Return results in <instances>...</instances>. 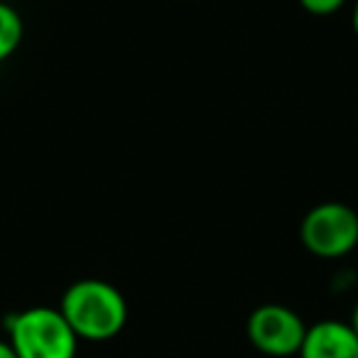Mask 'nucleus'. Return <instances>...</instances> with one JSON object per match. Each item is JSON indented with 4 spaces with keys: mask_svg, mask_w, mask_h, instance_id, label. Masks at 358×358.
I'll return each mask as SVG.
<instances>
[{
    "mask_svg": "<svg viewBox=\"0 0 358 358\" xmlns=\"http://www.w3.org/2000/svg\"><path fill=\"white\" fill-rule=\"evenodd\" d=\"M59 312L79 341H110L128 324V302L115 285L84 278L64 289Z\"/></svg>",
    "mask_w": 358,
    "mask_h": 358,
    "instance_id": "obj_1",
    "label": "nucleus"
},
{
    "mask_svg": "<svg viewBox=\"0 0 358 358\" xmlns=\"http://www.w3.org/2000/svg\"><path fill=\"white\" fill-rule=\"evenodd\" d=\"M8 343L17 358H76L79 336L59 307H27L6 319Z\"/></svg>",
    "mask_w": 358,
    "mask_h": 358,
    "instance_id": "obj_2",
    "label": "nucleus"
},
{
    "mask_svg": "<svg viewBox=\"0 0 358 358\" xmlns=\"http://www.w3.org/2000/svg\"><path fill=\"white\" fill-rule=\"evenodd\" d=\"M302 245L322 260H338L358 248V214L341 201H322L299 224Z\"/></svg>",
    "mask_w": 358,
    "mask_h": 358,
    "instance_id": "obj_3",
    "label": "nucleus"
},
{
    "mask_svg": "<svg viewBox=\"0 0 358 358\" xmlns=\"http://www.w3.org/2000/svg\"><path fill=\"white\" fill-rule=\"evenodd\" d=\"M245 334L253 348L273 358L297 356L307 334L304 319L287 304L268 302L250 312L245 322Z\"/></svg>",
    "mask_w": 358,
    "mask_h": 358,
    "instance_id": "obj_4",
    "label": "nucleus"
},
{
    "mask_svg": "<svg viewBox=\"0 0 358 358\" xmlns=\"http://www.w3.org/2000/svg\"><path fill=\"white\" fill-rule=\"evenodd\" d=\"M299 358H358V334L351 322L322 319L307 327Z\"/></svg>",
    "mask_w": 358,
    "mask_h": 358,
    "instance_id": "obj_5",
    "label": "nucleus"
},
{
    "mask_svg": "<svg viewBox=\"0 0 358 358\" xmlns=\"http://www.w3.org/2000/svg\"><path fill=\"white\" fill-rule=\"evenodd\" d=\"M25 22L22 15L6 0H0V64L8 62L22 45Z\"/></svg>",
    "mask_w": 358,
    "mask_h": 358,
    "instance_id": "obj_6",
    "label": "nucleus"
},
{
    "mask_svg": "<svg viewBox=\"0 0 358 358\" xmlns=\"http://www.w3.org/2000/svg\"><path fill=\"white\" fill-rule=\"evenodd\" d=\"M348 0H299V6L309 13V15H317V17H327L338 13L343 6H346Z\"/></svg>",
    "mask_w": 358,
    "mask_h": 358,
    "instance_id": "obj_7",
    "label": "nucleus"
},
{
    "mask_svg": "<svg viewBox=\"0 0 358 358\" xmlns=\"http://www.w3.org/2000/svg\"><path fill=\"white\" fill-rule=\"evenodd\" d=\"M0 358H17L13 346L8 343V338H0Z\"/></svg>",
    "mask_w": 358,
    "mask_h": 358,
    "instance_id": "obj_8",
    "label": "nucleus"
},
{
    "mask_svg": "<svg viewBox=\"0 0 358 358\" xmlns=\"http://www.w3.org/2000/svg\"><path fill=\"white\" fill-rule=\"evenodd\" d=\"M351 25H353V32L358 37V0H353V10H351Z\"/></svg>",
    "mask_w": 358,
    "mask_h": 358,
    "instance_id": "obj_9",
    "label": "nucleus"
},
{
    "mask_svg": "<svg viewBox=\"0 0 358 358\" xmlns=\"http://www.w3.org/2000/svg\"><path fill=\"white\" fill-rule=\"evenodd\" d=\"M351 327L356 329V334H358V302H356V307H353V314H351Z\"/></svg>",
    "mask_w": 358,
    "mask_h": 358,
    "instance_id": "obj_10",
    "label": "nucleus"
}]
</instances>
